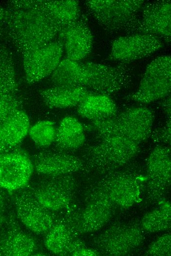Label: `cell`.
<instances>
[{
  "instance_id": "obj_1",
  "label": "cell",
  "mask_w": 171,
  "mask_h": 256,
  "mask_svg": "<svg viewBox=\"0 0 171 256\" xmlns=\"http://www.w3.org/2000/svg\"><path fill=\"white\" fill-rule=\"evenodd\" d=\"M8 8L6 36L21 55L54 41L64 29L44 0H13Z\"/></svg>"
},
{
  "instance_id": "obj_2",
  "label": "cell",
  "mask_w": 171,
  "mask_h": 256,
  "mask_svg": "<svg viewBox=\"0 0 171 256\" xmlns=\"http://www.w3.org/2000/svg\"><path fill=\"white\" fill-rule=\"evenodd\" d=\"M86 147L82 154L85 168L106 174L129 163L140 152V143L119 136H109Z\"/></svg>"
},
{
  "instance_id": "obj_3",
  "label": "cell",
  "mask_w": 171,
  "mask_h": 256,
  "mask_svg": "<svg viewBox=\"0 0 171 256\" xmlns=\"http://www.w3.org/2000/svg\"><path fill=\"white\" fill-rule=\"evenodd\" d=\"M154 112L145 107L130 108L104 120L91 122L97 137H125L139 143L150 136L154 120Z\"/></svg>"
},
{
  "instance_id": "obj_4",
  "label": "cell",
  "mask_w": 171,
  "mask_h": 256,
  "mask_svg": "<svg viewBox=\"0 0 171 256\" xmlns=\"http://www.w3.org/2000/svg\"><path fill=\"white\" fill-rule=\"evenodd\" d=\"M144 2L142 0H90L85 3L90 14L106 31L134 34Z\"/></svg>"
},
{
  "instance_id": "obj_5",
  "label": "cell",
  "mask_w": 171,
  "mask_h": 256,
  "mask_svg": "<svg viewBox=\"0 0 171 256\" xmlns=\"http://www.w3.org/2000/svg\"><path fill=\"white\" fill-rule=\"evenodd\" d=\"M38 202L45 208L57 213L71 212L76 187L72 174L46 176L26 187Z\"/></svg>"
},
{
  "instance_id": "obj_6",
  "label": "cell",
  "mask_w": 171,
  "mask_h": 256,
  "mask_svg": "<svg viewBox=\"0 0 171 256\" xmlns=\"http://www.w3.org/2000/svg\"><path fill=\"white\" fill-rule=\"evenodd\" d=\"M114 206L94 186L87 194L83 208L66 216L76 234L94 232L105 226L114 215Z\"/></svg>"
},
{
  "instance_id": "obj_7",
  "label": "cell",
  "mask_w": 171,
  "mask_h": 256,
  "mask_svg": "<svg viewBox=\"0 0 171 256\" xmlns=\"http://www.w3.org/2000/svg\"><path fill=\"white\" fill-rule=\"evenodd\" d=\"M143 240L141 226L135 223H120L112 225L94 237L92 243L100 254L120 256L136 250Z\"/></svg>"
},
{
  "instance_id": "obj_8",
  "label": "cell",
  "mask_w": 171,
  "mask_h": 256,
  "mask_svg": "<svg viewBox=\"0 0 171 256\" xmlns=\"http://www.w3.org/2000/svg\"><path fill=\"white\" fill-rule=\"evenodd\" d=\"M171 91V58L159 56L147 66L137 90L128 96L141 103H149L162 99Z\"/></svg>"
},
{
  "instance_id": "obj_9",
  "label": "cell",
  "mask_w": 171,
  "mask_h": 256,
  "mask_svg": "<svg viewBox=\"0 0 171 256\" xmlns=\"http://www.w3.org/2000/svg\"><path fill=\"white\" fill-rule=\"evenodd\" d=\"M81 64L86 73V88L94 93L109 96L128 88L132 83V71L126 64L115 66L90 62Z\"/></svg>"
},
{
  "instance_id": "obj_10",
  "label": "cell",
  "mask_w": 171,
  "mask_h": 256,
  "mask_svg": "<svg viewBox=\"0 0 171 256\" xmlns=\"http://www.w3.org/2000/svg\"><path fill=\"white\" fill-rule=\"evenodd\" d=\"M12 195L11 198L19 220L34 233L45 235L57 220V214L42 206L26 187Z\"/></svg>"
},
{
  "instance_id": "obj_11",
  "label": "cell",
  "mask_w": 171,
  "mask_h": 256,
  "mask_svg": "<svg viewBox=\"0 0 171 256\" xmlns=\"http://www.w3.org/2000/svg\"><path fill=\"white\" fill-rule=\"evenodd\" d=\"M119 169L105 174L94 186L107 196L114 207L127 208L137 201L140 182L136 174Z\"/></svg>"
},
{
  "instance_id": "obj_12",
  "label": "cell",
  "mask_w": 171,
  "mask_h": 256,
  "mask_svg": "<svg viewBox=\"0 0 171 256\" xmlns=\"http://www.w3.org/2000/svg\"><path fill=\"white\" fill-rule=\"evenodd\" d=\"M63 50L60 39L22 54L27 82L33 84L51 75L61 60Z\"/></svg>"
},
{
  "instance_id": "obj_13",
  "label": "cell",
  "mask_w": 171,
  "mask_h": 256,
  "mask_svg": "<svg viewBox=\"0 0 171 256\" xmlns=\"http://www.w3.org/2000/svg\"><path fill=\"white\" fill-rule=\"evenodd\" d=\"M34 171L31 159L21 150L0 155V187L10 192L25 188Z\"/></svg>"
},
{
  "instance_id": "obj_14",
  "label": "cell",
  "mask_w": 171,
  "mask_h": 256,
  "mask_svg": "<svg viewBox=\"0 0 171 256\" xmlns=\"http://www.w3.org/2000/svg\"><path fill=\"white\" fill-rule=\"evenodd\" d=\"M163 46L159 38L149 34L134 33L120 37L112 44L109 59L127 64L146 58Z\"/></svg>"
},
{
  "instance_id": "obj_15",
  "label": "cell",
  "mask_w": 171,
  "mask_h": 256,
  "mask_svg": "<svg viewBox=\"0 0 171 256\" xmlns=\"http://www.w3.org/2000/svg\"><path fill=\"white\" fill-rule=\"evenodd\" d=\"M135 33H146L169 43L171 37V3L169 0L144 2Z\"/></svg>"
},
{
  "instance_id": "obj_16",
  "label": "cell",
  "mask_w": 171,
  "mask_h": 256,
  "mask_svg": "<svg viewBox=\"0 0 171 256\" xmlns=\"http://www.w3.org/2000/svg\"><path fill=\"white\" fill-rule=\"evenodd\" d=\"M0 232V256H28L35 254L38 244L35 238L24 230L11 214Z\"/></svg>"
},
{
  "instance_id": "obj_17",
  "label": "cell",
  "mask_w": 171,
  "mask_h": 256,
  "mask_svg": "<svg viewBox=\"0 0 171 256\" xmlns=\"http://www.w3.org/2000/svg\"><path fill=\"white\" fill-rule=\"evenodd\" d=\"M146 167L148 191L158 198L171 185L170 149L162 145L156 146L148 156Z\"/></svg>"
},
{
  "instance_id": "obj_18",
  "label": "cell",
  "mask_w": 171,
  "mask_h": 256,
  "mask_svg": "<svg viewBox=\"0 0 171 256\" xmlns=\"http://www.w3.org/2000/svg\"><path fill=\"white\" fill-rule=\"evenodd\" d=\"M31 160L34 170L46 176L72 174L85 168L81 158L63 152L41 151Z\"/></svg>"
},
{
  "instance_id": "obj_19",
  "label": "cell",
  "mask_w": 171,
  "mask_h": 256,
  "mask_svg": "<svg viewBox=\"0 0 171 256\" xmlns=\"http://www.w3.org/2000/svg\"><path fill=\"white\" fill-rule=\"evenodd\" d=\"M59 34L68 59L79 62L90 52L93 36L84 18H80L64 29Z\"/></svg>"
},
{
  "instance_id": "obj_20",
  "label": "cell",
  "mask_w": 171,
  "mask_h": 256,
  "mask_svg": "<svg viewBox=\"0 0 171 256\" xmlns=\"http://www.w3.org/2000/svg\"><path fill=\"white\" fill-rule=\"evenodd\" d=\"M94 93L83 86H56L40 91L44 103L51 108L78 106L89 95Z\"/></svg>"
},
{
  "instance_id": "obj_21",
  "label": "cell",
  "mask_w": 171,
  "mask_h": 256,
  "mask_svg": "<svg viewBox=\"0 0 171 256\" xmlns=\"http://www.w3.org/2000/svg\"><path fill=\"white\" fill-rule=\"evenodd\" d=\"M29 119L22 109L0 126V155L15 149L28 133Z\"/></svg>"
},
{
  "instance_id": "obj_22",
  "label": "cell",
  "mask_w": 171,
  "mask_h": 256,
  "mask_svg": "<svg viewBox=\"0 0 171 256\" xmlns=\"http://www.w3.org/2000/svg\"><path fill=\"white\" fill-rule=\"evenodd\" d=\"M77 113L91 122L111 118L118 113L114 101L107 95L92 93L77 106Z\"/></svg>"
},
{
  "instance_id": "obj_23",
  "label": "cell",
  "mask_w": 171,
  "mask_h": 256,
  "mask_svg": "<svg viewBox=\"0 0 171 256\" xmlns=\"http://www.w3.org/2000/svg\"><path fill=\"white\" fill-rule=\"evenodd\" d=\"M66 217L58 218L45 234L44 241L47 249L59 256L69 255L71 246L76 239Z\"/></svg>"
},
{
  "instance_id": "obj_24",
  "label": "cell",
  "mask_w": 171,
  "mask_h": 256,
  "mask_svg": "<svg viewBox=\"0 0 171 256\" xmlns=\"http://www.w3.org/2000/svg\"><path fill=\"white\" fill-rule=\"evenodd\" d=\"M86 140L84 128L75 118H64L57 128L55 143L62 151L76 150L81 147Z\"/></svg>"
},
{
  "instance_id": "obj_25",
  "label": "cell",
  "mask_w": 171,
  "mask_h": 256,
  "mask_svg": "<svg viewBox=\"0 0 171 256\" xmlns=\"http://www.w3.org/2000/svg\"><path fill=\"white\" fill-rule=\"evenodd\" d=\"M51 80L56 86H78L86 88L87 76L80 62L66 58L60 61L51 74Z\"/></svg>"
},
{
  "instance_id": "obj_26",
  "label": "cell",
  "mask_w": 171,
  "mask_h": 256,
  "mask_svg": "<svg viewBox=\"0 0 171 256\" xmlns=\"http://www.w3.org/2000/svg\"><path fill=\"white\" fill-rule=\"evenodd\" d=\"M14 65L11 53L0 44V96L16 94L18 90Z\"/></svg>"
},
{
  "instance_id": "obj_27",
  "label": "cell",
  "mask_w": 171,
  "mask_h": 256,
  "mask_svg": "<svg viewBox=\"0 0 171 256\" xmlns=\"http://www.w3.org/2000/svg\"><path fill=\"white\" fill-rule=\"evenodd\" d=\"M44 1L47 10L64 29L80 18L79 4L77 0Z\"/></svg>"
},
{
  "instance_id": "obj_28",
  "label": "cell",
  "mask_w": 171,
  "mask_h": 256,
  "mask_svg": "<svg viewBox=\"0 0 171 256\" xmlns=\"http://www.w3.org/2000/svg\"><path fill=\"white\" fill-rule=\"evenodd\" d=\"M142 229L148 232L169 230L171 226V209L169 203L145 214L141 221Z\"/></svg>"
},
{
  "instance_id": "obj_29",
  "label": "cell",
  "mask_w": 171,
  "mask_h": 256,
  "mask_svg": "<svg viewBox=\"0 0 171 256\" xmlns=\"http://www.w3.org/2000/svg\"><path fill=\"white\" fill-rule=\"evenodd\" d=\"M56 130L55 122L50 120H43L30 127L28 134L37 145L46 148L55 141Z\"/></svg>"
},
{
  "instance_id": "obj_30",
  "label": "cell",
  "mask_w": 171,
  "mask_h": 256,
  "mask_svg": "<svg viewBox=\"0 0 171 256\" xmlns=\"http://www.w3.org/2000/svg\"><path fill=\"white\" fill-rule=\"evenodd\" d=\"M22 101L16 94H4L0 96V126L13 115L22 109Z\"/></svg>"
},
{
  "instance_id": "obj_31",
  "label": "cell",
  "mask_w": 171,
  "mask_h": 256,
  "mask_svg": "<svg viewBox=\"0 0 171 256\" xmlns=\"http://www.w3.org/2000/svg\"><path fill=\"white\" fill-rule=\"evenodd\" d=\"M146 254L150 256H169L171 255V235L165 234L159 237L148 248Z\"/></svg>"
},
{
  "instance_id": "obj_32",
  "label": "cell",
  "mask_w": 171,
  "mask_h": 256,
  "mask_svg": "<svg viewBox=\"0 0 171 256\" xmlns=\"http://www.w3.org/2000/svg\"><path fill=\"white\" fill-rule=\"evenodd\" d=\"M171 118H167L165 125L151 133L152 139L157 142L171 144Z\"/></svg>"
},
{
  "instance_id": "obj_33",
  "label": "cell",
  "mask_w": 171,
  "mask_h": 256,
  "mask_svg": "<svg viewBox=\"0 0 171 256\" xmlns=\"http://www.w3.org/2000/svg\"><path fill=\"white\" fill-rule=\"evenodd\" d=\"M8 17V9L0 6V36H6Z\"/></svg>"
},
{
  "instance_id": "obj_34",
  "label": "cell",
  "mask_w": 171,
  "mask_h": 256,
  "mask_svg": "<svg viewBox=\"0 0 171 256\" xmlns=\"http://www.w3.org/2000/svg\"><path fill=\"white\" fill-rule=\"evenodd\" d=\"M99 254L97 250L89 249L85 246L74 252L72 256H98Z\"/></svg>"
},
{
  "instance_id": "obj_35",
  "label": "cell",
  "mask_w": 171,
  "mask_h": 256,
  "mask_svg": "<svg viewBox=\"0 0 171 256\" xmlns=\"http://www.w3.org/2000/svg\"><path fill=\"white\" fill-rule=\"evenodd\" d=\"M163 98L164 99L161 103V107L167 118H171V96L169 95Z\"/></svg>"
},
{
  "instance_id": "obj_36",
  "label": "cell",
  "mask_w": 171,
  "mask_h": 256,
  "mask_svg": "<svg viewBox=\"0 0 171 256\" xmlns=\"http://www.w3.org/2000/svg\"><path fill=\"white\" fill-rule=\"evenodd\" d=\"M1 189L0 187V229L5 222V202Z\"/></svg>"
}]
</instances>
